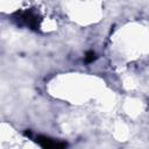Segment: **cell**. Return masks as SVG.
Wrapping results in <instances>:
<instances>
[{"label":"cell","mask_w":149,"mask_h":149,"mask_svg":"<svg viewBox=\"0 0 149 149\" xmlns=\"http://www.w3.org/2000/svg\"><path fill=\"white\" fill-rule=\"evenodd\" d=\"M37 142L43 147V149H65V143L56 140H51L45 136H38Z\"/></svg>","instance_id":"obj_1"},{"label":"cell","mask_w":149,"mask_h":149,"mask_svg":"<svg viewBox=\"0 0 149 149\" xmlns=\"http://www.w3.org/2000/svg\"><path fill=\"white\" fill-rule=\"evenodd\" d=\"M93 59H94V54H93V52H88L87 56H86V61H87V62H91V61H93Z\"/></svg>","instance_id":"obj_2"}]
</instances>
